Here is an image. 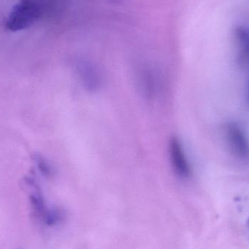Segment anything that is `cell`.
Wrapping results in <instances>:
<instances>
[{
  "instance_id": "3",
  "label": "cell",
  "mask_w": 249,
  "mask_h": 249,
  "mask_svg": "<svg viewBox=\"0 0 249 249\" xmlns=\"http://www.w3.org/2000/svg\"><path fill=\"white\" fill-rule=\"evenodd\" d=\"M169 154L173 168L177 175L181 178L190 177L191 170L182 145L178 138L172 137L170 140Z\"/></svg>"
},
{
  "instance_id": "2",
  "label": "cell",
  "mask_w": 249,
  "mask_h": 249,
  "mask_svg": "<svg viewBox=\"0 0 249 249\" xmlns=\"http://www.w3.org/2000/svg\"><path fill=\"white\" fill-rule=\"evenodd\" d=\"M227 142L234 155L242 159L249 158V143L247 136L235 124L227 125L225 130Z\"/></svg>"
},
{
  "instance_id": "4",
  "label": "cell",
  "mask_w": 249,
  "mask_h": 249,
  "mask_svg": "<svg viewBox=\"0 0 249 249\" xmlns=\"http://www.w3.org/2000/svg\"><path fill=\"white\" fill-rule=\"evenodd\" d=\"M76 71L84 87L90 91H95L102 83L100 73L94 65L88 61H78L76 64Z\"/></svg>"
},
{
  "instance_id": "5",
  "label": "cell",
  "mask_w": 249,
  "mask_h": 249,
  "mask_svg": "<svg viewBox=\"0 0 249 249\" xmlns=\"http://www.w3.org/2000/svg\"></svg>"
},
{
  "instance_id": "1",
  "label": "cell",
  "mask_w": 249,
  "mask_h": 249,
  "mask_svg": "<svg viewBox=\"0 0 249 249\" xmlns=\"http://www.w3.org/2000/svg\"><path fill=\"white\" fill-rule=\"evenodd\" d=\"M42 14L38 0H20L12 9L6 20V28L18 32L32 26Z\"/></svg>"
}]
</instances>
